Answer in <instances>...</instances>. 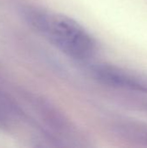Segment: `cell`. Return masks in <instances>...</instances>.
<instances>
[{
	"label": "cell",
	"instance_id": "cell-1",
	"mask_svg": "<svg viewBox=\"0 0 147 148\" xmlns=\"http://www.w3.org/2000/svg\"><path fill=\"white\" fill-rule=\"evenodd\" d=\"M31 24L59 50L76 60H88L97 52L94 37L77 21L62 14L29 10Z\"/></svg>",
	"mask_w": 147,
	"mask_h": 148
},
{
	"label": "cell",
	"instance_id": "cell-2",
	"mask_svg": "<svg viewBox=\"0 0 147 148\" xmlns=\"http://www.w3.org/2000/svg\"><path fill=\"white\" fill-rule=\"evenodd\" d=\"M100 82L116 88L147 94V75L112 64H97L92 69Z\"/></svg>",
	"mask_w": 147,
	"mask_h": 148
},
{
	"label": "cell",
	"instance_id": "cell-3",
	"mask_svg": "<svg viewBox=\"0 0 147 148\" xmlns=\"http://www.w3.org/2000/svg\"><path fill=\"white\" fill-rule=\"evenodd\" d=\"M114 129L121 138L147 146V125L134 121H120L114 126Z\"/></svg>",
	"mask_w": 147,
	"mask_h": 148
}]
</instances>
